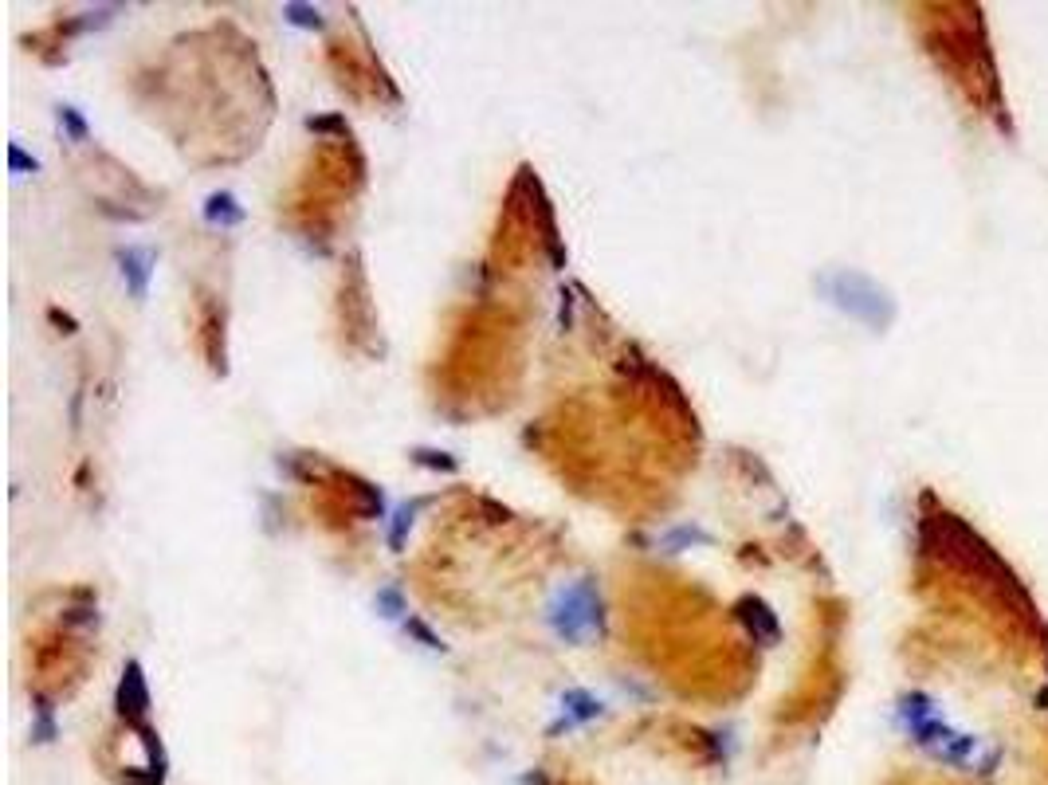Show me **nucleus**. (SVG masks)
Returning <instances> with one entry per match:
<instances>
[{
    "mask_svg": "<svg viewBox=\"0 0 1048 785\" xmlns=\"http://www.w3.org/2000/svg\"><path fill=\"white\" fill-rule=\"evenodd\" d=\"M546 621L554 628V636L566 640V644H581L589 632H601V593H597V585L589 577L566 585L550 601Z\"/></svg>",
    "mask_w": 1048,
    "mask_h": 785,
    "instance_id": "obj_1",
    "label": "nucleus"
},
{
    "mask_svg": "<svg viewBox=\"0 0 1048 785\" xmlns=\"http://www.w3.org/2000/svg\"><path fill=\"white\" fill-rule=\"evenodd\" d=\"M821 291L829 295V303H837L840 311H848L852 318L868 322V326H888L891 322V299L860 271H833L821 279Z\"/></svg>",
    "mask_w": 1048,
    "mask_h": 785,
    "instance_id": "obj_2",
    "label": "nucleus"
},
{
    "mask_svg": "<svg viewBox=\"0 0 1048 785\" xmlns=\"http://www.w3.org/2000/svg\"><path fill=\"white\" fill-rule=\"evenodd\" d=\"M150 703H154V699H150V683H146L142 664H138V660H126L118 691H114V711H118V719H122L126 727H138V723H146Z\"/></svg>",
    "mask_w": 1048,
    "mask_h": 785,
    "instance_id": "obj_3",
    "label": "nucleus"
},
{
    "mask_svg": "<svg viewBox=\"0 0 1048 785\" xmlns=\"http://www.w3.org/2000/svg\"><path fill=\"white\" fill-rule=\"evenodd\" d=\"M154 263H158L154 248H118V271H122V279H126V291H130V299H138V303H142V299L150 295Z\"/></svg>",
    "mask_w": 1048,
    "mask_h": 785,
    "instance_id": "obj_4",
    "label": "nucleus"
},
{
    "mask_svg": "<svg viewBox=\"0 0 1048 785\" xmlns=\"http://www.w3.org/2000/svg\"><path fill=\"white\" fill-rule=\"evenodd\" d=\"M734 617L746 625V632H750L754 640H762V644H778V640H782V621H778V613H774L762 597H742V601L734 605Z\"/></svg>",
    "mask_w": 1048,
    "mask_h": 785,
    "instance_id": "obj_5",
    "label": "nucleus"
},
{
    "mask_svg": "<svg viewBox=\"0 0 1048 785\" xmlns=\"http://www.w3.org/2000/svg\"><path fill=\"white\" fill-rule=\"evenodd\" d=\"M59 738V727H55V703L48 691H32V742L48 746Z\"/></svg>",
    "mask_w": 1048,
    "mask_h": 785,
    "instance_id": "obj_6",
    "label": "nucleus"
},
{
    "mask_svg": "<svg viewBox=\"0 0 1048 785\" xmlns=\"http://www.w3.org/2000/svg\"><path fill=\"white\" fill-rule=\"evenodd\" d=\"M244 205L232 197V193H209V201H205V220H209L212 228H240L244 224Z\"/></svg>",
    "mask_w": 1048,
    "mask_h": 785,
    "instance_id": "obj_7",
    "label": "nucleus"
},
{
    "mask_svg": "<svg viewBox=\"0 0 1048 785\" xmlns=\"http://www.w3.org/2000/svg\"><path fill=\"white\" fill-rule=\"evenodd\" d=\"M350 491H354V511L362 515V519H381L385 515V495H381V487H373L369 479H358V475H338Z\"/></svg>",
    "mask_w": 1048,
    "mask_h": 785,
    "instance_id": "obj_8",
    "label": "nucleus"
},
{
    "mask_svg": "<svg viewBox=\"0 0 1048 785\" xmlns=\"http://www.w3.org/2000/svg\"><path fill=\"white\" fill-rule=\"evenodd\" d=\"M601 715V699L597 695H589L585 687H570L566 695H562V719H570L574 727H581V723H593Z\"/></svg>",
    "mask_w": 1048,
    "mask_h": 785,
    "instance_id": "obj_9",
    "label": "nucleus"
},
{
    "mask_svg": "<svg viewBox=\"0 0 1048 785\" xmlns=\"http://www.w3.org/2000/svg\"><path fill=\"white\" fill-rule=\"evenodd\" d=\"M424 507H428V499H409V503H401V507L393 511V523H389V550H393V554L405 550L409 530H413V523H417V515Z\"/></svg>",
    "mask_w": 1048,
    "mask_h": 785,
    "instance_id": "obj_10",
    "label": "nucleus"
},
{
    "mask_svg": "<svg viewBox=\"0 0 1048 785\" xmlns=\"http://www.w3.org/2000/svg\"><path fill=\"white\" fill-rule=\"evenodd\" d=\"M715 538L703 530V526H695V523H683L676 526V530H668L664 538H660V546L668 550V554H680V550H687V546H711Z\"/></svg>",
    "mask_w": 1048,
    "mask_h": 785,
    "instance_id": "obj_11",
    "label": "nucleus"
},
{
    "mask_svg": "<svg viewBox=\"0 0 1048 785\" xmlns=\"http://www.w3.org/2000/svg\"><path fill=\"white\" fill-rule=\"evenodd\" d=\"M283 16H287V24H295V28H307V32H322V28H326V20H322V12H318L315 4L287 0V4H283Z\"/></svg>",
    "mask_w": 1048,
    "mask_h": 785,
    "instance_id": "obj_12",
    "label": "nucleus"
},
{
    "mask_svg": "<svg viewBox=\"0 0 1048 785\" xmlns=\"http://www.w3.org/2000/svg\"><path fill=\"white\" fill-rule=\"evenodd\" d=\"M409 460L428 471H460V460L452 452H440V448H413Z\"/></svg>",
    "mask_w": 1048,
    "mask_h": 785,
    "instance_id": "obj_13",
    "label": "nucleus"
},
{
    "mask_svg": "<svg viewBox=\"0 0 1048 785\" xmlns=\"http://www.w3.org/2000/svg\"><path fill=\"white\" fill-rule=\"evenodd\" d=\"M55 118H59V130L71 138V142H87V134H91V126H87V118L75 110L71 103H63V106H55Z\"/></svg>",
    "mask_w": 1048,
    "mask_h": 785,
    "instance_id": "obj_14",
    "label": "nucleus"
},
{
    "mask_svg": "<svg viewBox=\"0 0 1048 785\" xmlns=\"http://www.w3.org/2000/svg\"><path fill=\"white\" fill-rule=\"evenodd\" d=\"M373 605H377V613H381L385 621H401V617H405V597H401L397 585H381L377 597H373Z\"/></svg>",
    "mask_w": 1048,
    "mask_h": 785,
    "instance_id": "obj_15",
    "label": "nucleus"
},
{
    "mask_svg": "<svg viewBox=\"0 0 1048 785\" xmlns=\"http://www.w3.org/2000/svg\"><path fill=\"white\" fill-rule=\"evenodd\" d=\"M405 632L417 640L420 648H428V652H448V644L440 640V632H432L420 617H405Z\"/></svg>",
    "mask_w": 1048,
    "mask_h": 785,
    "instance_id": "obj_16",
    "label": "nucleus"
},
{
    "mask_svg": "<svg viewBox=\"0 0 1048 785\" xmlns=\"http://www.w3.org/2000/svg\"><path fill=\"white\" fill-rule=\"evenodd\" d=\"M307 130H311V134H342V138H350L346 114H318V118H307Z\"/></svg>",
    "mask_w": 1048,
    "mask_h": 785,
    "instance_id": "obj_17",
    "label": "nucleus"
},
{
    "mask_svg": "<svg viewBox=\"0 0 1048 785\" xmlns=\"http://www.w3.org/2000/svg\"><path fill=\"white\" fill-rule=\"evenodd\" d=\"M118 778H122V785H165V774L154 766H126Z\"/></svg>",
    "mask_w": 1048,
    "mask_h": 785,
    "instance_id": "obj_18",
    "label": "nucleus"
},
{
    "mask_svg": "<svg viewBox=\"0 0 1048 785\" xmlns=\"http://www.w3.org/2000/svg\"><path fill=\"white\" fill-rule=\"evenodd\" d=\"M63 625L67 628L99 625V609H95V605H71V609L63 613Z\"/></svg>",
    "mask_w": 1048,
    "mask_h": 785,
    "instance_id": "obj_19",
    "label": "nucleus"
},
{
    "mask_svg": "<svg viewBox=\"0 0 1048 785\" xmlns=\"http://www.w3.org/2000/svg\"><path fill=\"white\" fill-rule=\"evenodd\" d=\"M8 165H12V173H36V169H40V161H36L32 154H24L20 142L8 146Z\"/></svg>",
    "mask_w": 1048,
    "mask_h": 785,
    "instance_id": "obj_20",
    "label": "nucleus"
},
{
    "mask_svg": "<svg viewBox=\"0 0 1048 785\" xmlns=\"http://www.w3.org/2000/svg\"><path fill=\"white\" fill-rule=\"evenodd\" d=\"M48 322H52V326H59V334H79V322H75V318H71L67 311H59V307H52V311H48Z\"/></svg>",
    "mask_w": 1048,
    "mask_h": 785,
    "instance_id": "obj_21",
    "label": "nucleus"
},
{
    "mask_svg": "<svg viewBox=\"0 0 1048 785\" xmlns=\"http://www.w3.org/2000/svg\"><path fill=\"white\" fill-rule=\"evenodd\" d=\"M558 322H562V330H570V322H574V299H570V291H562V311H558Z\"/></svg>",
    "mask_w": 1048,
    "mask_h": 785,
    "instance_id": "obj_22",
    "label": "nucleus"
},
{
    "mask_svg": "<svg viewBox=\"0 0 1048 785\" xmlns=\"http://www.w3.org/2000/svg\"><path fill=\"white\" fill-rule=\"evenodd\" d=\"M523 785H550V782H546V774H526Z\"/></svg>",
    "mask_w": 1048,
    "mask_h": 785,
    "instance_id": "obj_23",
    "label": "nucleus"
}]
</instances>
